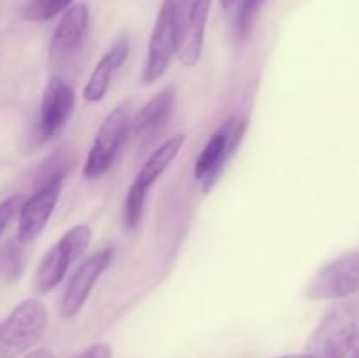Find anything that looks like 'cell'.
Listing matches in <instances>:
<instances>
[{"instance_id": "cell-7", "label": "cell", "mask_w": 359, "mask_h": 358, "mask_svg": "<svg viewBox=\"0 0 359 358\" xmlns=\"http://www.w3.org/2000/svg\"><path fill=\"white\" fill-rule=\"evenodd\" d=\"M179 51V18L177 0H165L158 13L149 46H147L146 63L142 69L144 84L160 79L170 65V60Z\"/></svg>"}, {"instance_id": "cell-3", "label": "cell", "mask_w": 359, "mask_h": 358, "mask_svg": "<svg viewBox=\"0 0 359 358\" xmlns=\"http://www.w3.org/2000/svg\"><path fill=\"white\" fill-rule=\"evenodd\" d=\"M245 130H248V119L235 116V118L226 119L219 126V130L207 140L193 168L195 179L202 183L203 193H209L219 181L226 164L244 140Z\"/></svg>"}, {"instance_id": "cell-14", "label": "cell", "mask_w": 359, "mask_h": 358, "mask_svg": "<svg viewBox=\"0 0 359 358\" xmlns=\"http://www.w3.org/2000/svg\"><path fill=\"white\" fill-rule=\"evenodd\" d=\"M175 98H177V93L172 86L158 91L147 104L139 109L135 118L132 119L130 133H133V137L144 140V142L154 139V135L167 125L170 116L174 114Z\"/></svg>"}, {"instance_id": "cell-12", "label": "cell", "mask_w": 359, "mask_h": 358, "mask_svg": "<svg viewBox=\"0 0 359 358\" xmlns=\"http://www.w3.org/2000/svg\"><path fill=\"white\" fill-rule=\"evenodd\" d=\"M90 27V11L86 4H74L63 13L53 32L49 58L53 65H65L79 55Z\"/></svg>"}, {"instance_id": "cell-16", "label": "cell", "mask_w": 359, "mask_h": 358, "mask_svg": "<svg viewBox=\"0 0 359 358\" xmlns=\"http://www.w3.org/2000/svg\"><path fill=\"white\" fill-rule=\"evenodd\" d=\"M21 244L23 242L11 241L0 248V276L6 281H16L23 274L25 253Z\"/></svg>"}, {"instance_id": "cell-5", "label": "cell", "mask_w": 359, "mask_h": 358, "mask_svg": "<svg viewBox=\"0 0 359 358\" xmlns=\"http://www.w3.org/2000/svg\"><path fill=\"white\" fill-rule=\"evenodd\" d=\"M130 128H132V118L125 105L112 109L105 116L84 161L83 172L88 181H95L107 174L128 137Z\"/></svg>"}, {"instance_id": "cell-15", "label": "cell", "mask_w": 359, "mask_h": 358, "mask_svg": "<svg viewBox=\"0 0 359 358\" xmlns=\"http://www.w3.org/2000/svg\"><path fill=\"white\" fill-rule=\"evenodd\" d=\"M128 53L130 37L128 35H121V37L109 48V51L102 56L100 62L97 63V67H95L93 72H91L90 79H88L86 86H84L83 90L84 100L100 102L102 98L105 97L109 86H111L112 77L118 72L119 67L126 62Z\"/></svg>"}, {"instance_id": "cell-1", "label": "cell", "mask_w": 359, "mask_h": 358, "mask_svg": "<svg viewBox=\"0 0 359 358\" xmlns=\"http://www.w3.org/2000/svg\"><path fill=\"white\" fill-rule=\"evenodd\" d=\"M359 343V297L346 298L319 321L305 353L312 358H346Z\"/></svg>"}, {"instance_id": "cell-2", "label": "cell", "mask_w": 359, "mask_h": 358, "mask_svg": "<svg viewBox=\"0 0 359 358\" xmlns=\"http://www.w3.org/2000/svg\"><path fill=\"white\" fill-rule=\"evenodd\" d=\"M48 326V311L37 298L18 304L0 323V358H18L41 340Z\"/></svg>"}, {"instance_id": "cell-20", "label": "cell", "mask_w": 359, "mask_h": 358, "mask_svg": "<svg viewBox=\"0 0 359 358\" xmlns=\"http://www.w3.org/2000/svg\"><path fill=\"white\" fill-rule=\"evenodd\" d=\"M21 206H23V199L20 195L9 197L4 202H0V237H2L4 230L9 227L13 218L20 213Z\"/></svg>"}, {"instance_id": "cell-19", "label": "cell", "mask_w": 359, "mask_h": 358, "mask_svg": "<svg viewBox=\"0 0 359 358\" xmlns=\"http://www.w3.org/2000/svg\"><path fill=\"white\" fill-rule=\"evenodd\" d=\"M74 0H32L25 9V16L30 21H48L56 14L65 13L72 7Z\"/></svg>"}, {"instance_id": "cell-21", "label": "cell", "mask_w": 359, "mask_h": 358, "mask_svg": "<svg viewBox=\"0 0 359 358\" xmlns=\"http://www.w3.org/2000/svg\"><path fill=\"white\" fill-rule=\"evenodd\" d=\"M77 358H112V350L107 344L98 343L88 347L86 351H83Z\"/></svg>"}, {"instance_id": "cell-10", "label": "cell", "mask_w": 359, "mask_h": 358, "mask_svg": "<svg viewBox=\"0 0 359 358\" xmlns=\"http://www.w3.org/2000/svg\"><path fill=\"white\" fill-rule=\"evenodd\" d=\"M112 258H114V251L111 248H102L83 260L63 291L62 302H60V314L63 318H74L83 309L95 283L107 270Z\"/></svg>"}, {"instance_id": "cell-25", "label": "cell", "mask_w": 359, "mask_h": 358, "mask_svg": "<svg viewBox=\"0 0 359 358\" xmlns=\"http://www.w3.org/2000/svg\"><path fill=\"white\" fill-rule=\"evenodd\" d=\"M354 358H359V351H358V353H356V357H354Z\"/></svg>"}, {"instance_id": "cell-11", "label": "cell", "mask_w": 359, "mask_h": 358, "mask_svg": "<svg viewBox=\"0 0 359 358\" xmlns=\"http://www.w3.org/2000/svg\"><path fill=\"white\" fill-rule=\"evenodd\" d=\"M212 0H177L179 60L184 67L198 63L203 49L207 16Z\"/></svg>"}, {"instance_id": "cell-23", "label": "cell", "mask_w": 359, "mask_h": 358, "mask_svg": "<svg viewBox=\"0 0 359 358\" xmlns=\"http://www.w3.org/2000/svg\"><path fill=\"white\" fill-rule=\"evenodd\" d=\"M237 2L238 0H221V6H223V9H231Z\"/></svg>"}, {"instance_id": "cell-13", "label": "cell", "mask_w": 359, "mask_h": 358, "mask_svg": "<svg viewBox=\"0 0 359 358\" xmlns=\"http://www.w3.org/2000/svg\"><path fill=\"white\" fill-rule=\"evenodd\" d=\"M65 179H53L46 185L39 186L34 195L25 200L20 211V223H18V241L28 244L41 235L58 204Z\"/></svg>"}, {"instance_id": "cell-22", "label": "cell", "mask_w": 359, "mask_h": 358, "mask_svg": "<svg viewBox=\"0 0 359 358\" xmlns=\"http://www.w3.org/2000/svg\"><path fill=\"white\" fill-rule=\"evenodd\" d=\"M25 358H55V354H53L49 350H37L34 351V353L27 354Z\"/></svg>"}, {"instance_id": "cell-6", "label": "cell", "mask_w": 359, "mask_h": 358, "mask_svg": "<svg viewBox=\"0 0 359 358\" xmlns=\"http://www.w3.org/2000/svg\"><path fill=\"white\" fill-rule=\"evenodd\" d=\"M90 242V225L81 223L65 232L63 237L55 246H51L44 258L41 260V265L35 274V288L39 293H48L53 288L58 286L69 267L83 256Z\"/></svg>"}, {"instance_id": "cell-4", "label": "cell", "mask_w": 359, "mask_h": 358, "mask_svg": "<svg viewBox=\"0 0 359 358\" xmlns=\"http://www.w3.org/2000/svg\"><path fill=\"white\" fill-rule=\"evenodd\" d=\"M184 135H174L170 137V139L165 140L160 147H156V150L149 154L146 164L142 165L139 174L135 175L128 193H126L125 204H123V225H125L128 230L137 228L140 218H142L147 192H149L151 186L158 181V178L170 167V164L175 160L179 151L184 146Z\"/></svg>"}, {"instance_id": "cell-8", "label": "cell", "mask_w": 359, "mask_h": 358, "mask_svg": "<svg viewBox=\"0 0 359 358\" xmlns=\"http://www.w3.org/2000/svg\"><path fill=\"white\" fill-rule=\"evenodd\" d=\"M359 293V249H353L326 263L305 288L311 300H340Z\"/></svg>"}, {"instance_id": "cell-24", "label": "cell", "mask_w": 359, "mask_h": 358, "mask_svg": "<svg viewBox=\"0 0 359 358\" xmlns=\"http://www.w3.org/2000/svg\"><path fill=\"white\" fill-rule=\"evenodd\" d=\"M279 358H312L311 354H286V357H279Z\"/></svg>"}, {"instance_id": "cell-9", "label": "cell", "mask_w": 359, "mask_h": 358, "mask_svg": "<svg viewBox=\"0 0 359 358\" xmlns=\"http://www.w3.org/2000/svg\"><path fill=\"white\" fill-rule=\"evenodd\" d=\"M76 105V95L63 77H51L44 88L41 111L34 128V146H42L55 139L70 119Z\"/></svg>"}, {"instance_id": "cell-18", "label": "cell", "mask_w": 359, "mask_h": 358, "mask_svg": "<svg viewBox=\"0 0 359 358\" xmlns=\"http://www.w3.org/2000/svg\"><path fill=\"white\" fill-rule=\"evenodd\" d=\"M70 165H72V158H70V154L65 153V151H60V153L49 157L48 160L42 164V167L39 168L37 179H35L37 188L39 186L46 185V183L53 181V179H65L67 171L70 168Z\"/></svg>"}, {"instance_id": "cell-17", "label": "cell", "mask_w": 359, "mask_h": 358, "mask_svg": "<svg viewBox=\"0 0 359 358\" xmlns=\"http://www.w3.org/2000/svg\"><path fill=\"white\" fill-rule=\"evenodd\" d=\"M263 4H265V0H241L237 14H235L233 20L235 39L244 41V39L251 34L252 25H255Z\"/></svg>"}]
</instances>
